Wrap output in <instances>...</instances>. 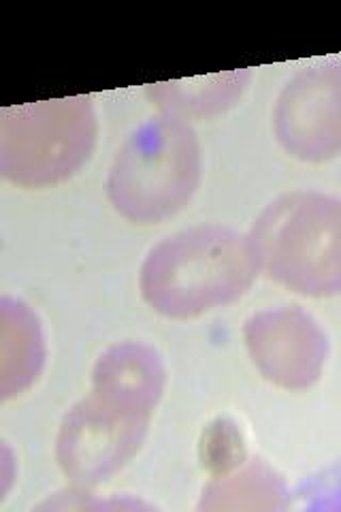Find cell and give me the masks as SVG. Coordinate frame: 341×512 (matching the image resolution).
Wrapping results in <instances>:
<instances>
[{"instance_id":"3","label":"cell","mask_w":341,"mask_h":512,"mask_svg":"<svg viewBox=\"0 0 341 512\" xmlns=\"http://www.w3.org/2000/svg\"><path fill=\"white\" fill-rule=\"evenodd\" d=\"M258 265L290 291L341 293V201L292 192L267 205L250 233Z\"/></svg>"},{"instance_id":"1","label":"cell","mask_w":341,"mask_h":512,"mask_svg":"<svg viewBox=\"0 0 341 512\" xmlns=\"http://www.w3.org/2000/svg\"><path fill=\"white\" fill-rule=\"evenodd\" d=\"M258 269L250 235L207 224L156 244L141 265L139 291L162 316L194 318L239 299Z\"/></svg>"},{"instance_id":"4","label":"cell","mask_w":341,"mask_h":512,"mask_svg":"<svg viewBox=\"0 0 341 512\" xmlns=\"http://www.w3.org/2000/svg\"><path fill=\"white\" fill-rule=\"evenodd\" d=\"M99 137L90 96H67L0 111V175L22 188L69 180L88 163Z\"/></svg>"},{"instance_id":"5","label":"cell","mask_w":341,"mask_h":512,"mask_svg":"<svg viewBox=\"0 0 341 512\" xmlns=\"http://www.w3.org/2000/svg\"><path fill=\"white\" fill-rule=\"evenodd\" d=\"M154 408L116 391L94 389L64 414L58 438V466L73 485L105 483L131 461L145 442Z\"/></svg>"},{"instance_id":"9","label":"cell","mask_w":341,"mask_h":512,"mask_svg":"<svg viewBox=\"0 0 341 512\" xmlns=\"http://www.w3.org/2000/svg\"><path fill=\"white\" fill-rule=\"evenodd\" d=\"M248 82L250 69H243L150 84L145 88V94L160 109V114H171L184 120L207 118L233 107L241 92L246 90Z\"/></svg>"},{"instance_id":"2","label":"cell","mask_w":341,"mask_h":512,"mask_svg":"<svg viewBox=\"0 0 341 512\" xmlns=\"http://www.w3.org/2000/svg\"><path fill=\"white\" fill-rule=\"evenodd\" d=\"M201 184V146L188 120L148 118L122 143L107 178V197L135 224H158L182 212Z\"/></svg>"},{"instance_id":"6","label":"cell","mask_w":341,"mask_h":512,"mask_svg":"<svg viewBox=\"0 0 341 512\" xmlns=\"http://www.w3.org/2000/svg\"><path fill=\"white\" fill-rule=\"evenodd\" d=\"M275 137L301 160L341 154V62L297 73L282 90L273 111Z\"/></svg>"},{"instance_id":"8","label":"cell","mask_w":341,"mask_h":512,"mask_svg":"<svg viewBox=\"0 0 341 512\" xmlns=\"http://www.w3.org/2000/svg\"><path fill=\"white\" fill-rule=\"evenodd\" d=\"M167 372L158 352L139 342H122L107 348L92 370V387L116 391L137 402L158 406L165 393Z\"/></svg>"},{"instance_id":"7","label":"cell","mask_w":341,"mask_h":512,"mask_svg":"<svg viewBox=\"0 0 341 512\" xmlns=\"http://www.w3.org/2000/svg\"><path fill=\"white\" fill-rule=\"evenodd\" d=\"M250 357L265 378L284 389H307L327 361V335L299 308H280L246 323Z\"/></svg>"}]
</instances>
